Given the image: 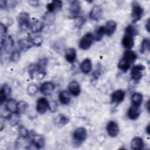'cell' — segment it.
<instances>
[{
  "label": "cell",
  "instance_id": "cell-21",
  "mask_svg": "<svg viewBox=\"0 0 150 150\" xmlns=\"http://www.w3.org/2000/svg\"><path fill=\"white\" fill-rule=\"evenodd\" d=\"M18 103L15 100L9 99L5 106L6 110L10 112L18 113Z\"/></svg>",
  "mask_w": 150,
  "mask_h": 150
},
{
  "label": "cell",
  "instance_id": "cell-9",
  "mask_svg": "<svg viewBox=\"0 0 150 150\" xmlns=\"http://www.w3.org/2000/svg\"><path fill=\"white\" fill-rule=\"evenodd\" d=\"M125 93L122 90H117L114 91L111 96V102L112 104H118L121 103L125 98Z\"/></svg>",
  "mask_w": 150,
  "mask_h": 150
},
{
  "label": "cell",
  "instance_id": "cell-26",
  "mask_svg": "<svg viewBox=\"0 0 150 150\" xmlns=\"http://www.w3.org/2000/svg\"><path fill=\"white\" fill-rule=\"evenodd\" d=\"M45 24L43 22L40 21H35L32 23L30 26L31 31L33 33H39L42 30Z\"/></svg>",
  "mask_w": 150,
  "mask_h": 150
},
{
  "label": "cell",
  "instance_id": "cell-37",
  "mask_svg": "<svg viewBox=\"0 0 150 150\" xmlns=\"http://www.w3.org/2000/svg\"><path fill=\"white\" fill-rule=\"evenodd\" d=\"M69 118L68 117L66 116L65 115L63 114H60L59 117L57 122L62 125H64L67 124L69 122Z\"/></svg>",
  "mask_w": 150,
  "mask_h": 150
},
{
  "label": "cell",
  "instance_id": "cell-4",
  "mask_svg": "<svg viewBox=\"0 0 150 150\" xmlns=\"http://www.w3.org/2000/svg\"><path fill=\"white\" fill-rule=\"evenodd\" d=\"M93 35L90 32H87L80 39L79 45V47L82 50L88 49L91 47L93 42Z\"/></svg>",
  "mask_w": 150,
  "mask_h": 150
},
{
  "label": "cell",
  "instance_id": "cell-41",
  "mask_svg": "<svg viewBox=\"0 0 150 150\" xmlns=\"http://www.w3.org/2000/svg\"><path fill=\"white\" fill-rule=\"evenodd\" d=\"M85 19L83 18H79L77 19V21L76 22V26L79 28H80L85 23Z\"/></svg>",
  "mask_w": 150,
  "mask_h": 150
},
{
  "label": "cell",
  "instance_id": "cell-45",
  "mask_svg": "<svg viewBox=\"0 0 150 150\" xmlns=\"http://www.w3.org/2000/svg\"><path fill=\"white\" fill-rule=\"evenodd\" d=\"M149 23H150V21H149V19H148L146 23H145V29L146 30H147L148 32H149Z\"/></svg>",
  "mask_w": 150,
  "mask_h": 150
},
{
  "label": "cell",
  "instance_id": "cell-44",
  "mask_svg": "<svg viewBox=\"0 0 150 150\" xmlns=\"http://www.w3.org/2000/svg\"><path fill=\"white\" fill-rule=\"evenodd\" d=\"M28 2L30 4V5H32L33 6H38L39 5V1H36V0L29 1Z\"/></svg>",
  "mask_w": 150,
  "mask_h": 150
},
{
  "label": "cell",
  "instance_id": "cell-19",
  "mask_svg": "<svg viewBox=\"0 0 150 150\" xmlns=\"http://www.w3.org/2000/svg\"><path fill=\"white\" fill-rule=\"evenodd\" d=\"M18 45L21 50L26 51L32 46L33 43L31 40V39L24 38L19 40Z\"/></svg>",
  "mask_w": 150,
  "mask_h": 150
},
{
  "label": "cell",
  "instance_id": "cell-17",
  "mask_svg": "<svg viewBox=\"0 0 150 150\" xmlns=\"http://www.w3.org/2000/svg\"><path fill=\"white\" fill-rule=\"evenodd\" d=\"M62 2L61 1H53L52 2L47 4L46 8L47 12L51 13H54L62 9Z\"/></svg>",
  "mask_w": 150,
  "mask_h": 150
},
{
  "label": "cell",
  "instance_id": "cell-22",
  "mask_svg": "<svg viewBox=\"0 0 150 150\" xmlns=\"http://www.w3.org/2000/svg\"><path fill=\"white\" fill-rule=\"evenodd\" d=\"M76 50L74 48L68 49L65 53V59L70 63L74 62L76 59Z\"/></svg>",
  "mask_w": 150,
  "mask_h": 150
},
{
  "label": "cell",
  "instance_id": "cell-36",
  "mask_svg": "<svg viewBox=\"0 0 150 150\" xmlns=\"http://www.w3.org/2000/svg\"><path fill=\"white\" fill-rule=\"evenodd\" d=\"M38 90V86L35 84H31L28 87V93L30 96L35 95Z\"/></svg>",
  "mask_w": 150,
  "mask_h": 150
},
{
  "label": "cell",
  "instance_id": "cell-29",
  "mask_svg": "<svg viewBox=\"0 0 150 150\" xmlns=\"http://www.w3.org/2000/svg\"><path fill=\"white\" fill-rule=\"evenodd\" d=\"M123 57L126 59L127 60H128L132 64L137 59V55L134 51L131 50H127L125 51V52L124 53Z\"/></svg>",
  "mask_w": 150,
  "mask_h": 150
},
{
  "label": "cell",
  "instance_id": "cell-33",
  "mask_svg": "<svg viewBox=\"0 0 150 150\" xmlns=\"http://www.w3.org/2000/svg\"><path fill=\"white\" fill-rule=\"evenodd\" d=\"M8 28L3 23L0 24V32H1V43H3L6 39V35L7 33Z\"/></svg>",
  "mask_w": 150,
  "mask_h": 150
},
{
  "label": "cell",
  "instance_id": "cell-3",
  "mask_svg": "<svg viewBox=\"0 0 150 150\" xmlns=\"http://www.w3.org/2000/svg\"><path fill=\"white\" fill-rule=\"evenodd\" d=\"M19 29L22 31H26L29 26V16L26 12L20 13L17 18Z\"/></svg>",
  "mask_w": 150,
  "mask_h": 150
},
{
  "label": "cell",
  "instance_id": "cell-24",
  "mask_svg": "<svg viewBox=\"0 0 150 150\" xmlns=\"http://www.w3.org/2000/svg\"><path fill=\"white\" fill-rule=\"evenodd\" d=\"M59 100L63 105L68 104L70 101V96L69 93L66 90L60 91L59 94Z\"/></svg>",
  "mask_w": 150,
  "mask_h": 150
},
{
  "label": "cell",
  "instance_id": "cell-11",
  "mask_svg": "<svg viewBox=\"0 0 150 150\" xmlns=\"http://www.w3.org/2000/svg\"><path fill=\"white\" fill-rule=\"evenodd\" d=\"M54 90V84L50 81H45L43 83L40 87V92L45 96L50 95Z\"/></svg>",
  "mask_w": 150,
  "mask_h": 150
},
{
  "label": "cell",
  "instance_id": "cell-28",
  "mask_svg": "<svg viewBox=\"0 0 150 150\" xmlns=\"http://www.w3.org/2000/svg\"><path fill=\"white\" fill-rule=\"evenodd\" d=\"M105 34V29H104V26H101L98 27L94 33L93 37L94 39H95L96 41H100L104 35Z\"/></svg>",
  "mask_w": 150,
  "mask_h": 150
},
{
  "label": "cell",
  "instance_id": "cell-47",
  "mask_svg": "<svg viewBox=\"0 0 150 150\" xmlns=\"http://www.w3.org/2000/svg\"><path fill=\"white\" fill-rule=\"evenodd\" d=\"M147 109H148V110L149 111V101L147 102Z\"/></svg>",
  "mask_w": 150,
  "mask_h": 150
},
{
  "label": "cell",
  "instance_id": "cell-12",
  "mask_svg": "<svg viewBox=\"0 0 150 150\" xmlns=\"http://www.w3.org/2000/svg\"><path fill=\"white\" fill-rule=\"evenodd\" d=\"M103 13V9L100 5H94L89 13V16L91 19L94 21H98Z\"/></svg>",
  "mask_w": 150,
  "mask_h": 150
},
{
  "label": "cell",
  "instance_id": "cell-35",
  "mask_svg": "<svg viewBox=\"0 0 150 150\" xmlns=\"http://www.w3.org/2000/svg\"><path fill=\"white\" fill-rule=\"evenodd\" d=\"M125 32L129 33L135 36L136 35L138 34V31L137 28L136 27H135L134 25H129L126 27V28L125 29Z\"/></svg>",
  "mask_w": 150,
  "mask_h": 150
},
{
  "label": "cell",
  "instance_id": "cell-27",
  "mask_svg": "<svg viewBox=\"0 0 150 150\" xmlns=\"http://www.w3.org/2000/svg\"><path fill=\"white\" fill-rule=\"evenodd\" d=\"M143 96L140 93H135L132 95L131 102L133 105L139 107L142 103Z\"/></svg>",
  "mask_w": 150,
  "mask_h": 150
},
{
  "label": "cell",
  "instance_id": "cell-15",
  "mask_svg": "<svg viewBox=\"0 0 150 150\" xmlns=\"http://www.w3.org/2000/svg\"><path fill=\"white\" fill-rule=\"evenodd\" d=\"M10 93L11 88L7 84H4L0 90V103L1 105L6 100Z\"/></svg>",
  "mask_w": 150,
  "mask_h": 150
},
{
  "label": "cell",
  "instance_id": "cell-16",
  "mask_svg": "<svg viewBox=\"0 0 150 150\" xmlns=\"http://www.w3.org/2000/svg\"><path fill=\"white\" fill-rule=\"evenodd\" d=\"M139 107L132 105L129 108L127 111V116L131 120H135L137 119L141 114Z\"/></svg>",
  "mask_w": 150,
  "mask_h": 150
},
{
  "label": "cell",
  "instance_id": "cell-46",
  "mask_svg": "<svg viewBox=\"0 0 150 150\" xmlns=\"http://www.w3.org/2000/svg\"><path fill=\"white\" fill-rule=\"evenodd\" d=\"M145 131H146V132L147 133V134H149V124H148L146 127V128H145Z\"/></svg>",
  "mask_w": 150,
  "mask_h": 150
},
{
  "label": "cell",
  "instance_id": "cell-34",
  "mask_svg": "<svg viewBox=\"0 0 150 150\" xmlns=\"http://www.w3.org/2000/svg\"><path fill=\"white\" fill-rule=\"evenodd\" d=\"M19 134L23 138H27L29 135L28 130L22 125H20L19 127Z\"/></svg>",
  "mask_w": 150,
  "mask_h": 150
},
{
  "label": "cell",
  "instance_id": "cell-1",
  "mask_svg": "<svg viewBox=\"0 0 150 150\" xmlns=\"http://www.w3.org/2000/svg\"><path fill=\"white\" fill-rule=\"evenodd\" d=\"M87 135L85 128L80 127L76 128L72 135L73 142L76 145H80L86 139Z\"/></svg>",
  "mask_w": 150,
  "mask_h": 150
},
{
  "label": "cell",
  "instance_id": "cell-13",
  "mask_svg": "<svg viewBox=\"0 0 150 150\" xmlns=\"http://www.w3.org/2000/svg\"><path fill=\"white\" fill-rule=\"evenodd\" d=\"M117 24V23L112 20L108 21L105 26H104L105 29V34L108 36H112L116 30Z\"/></svg>",
  "mask_w": 150,
  "mask_h": 150
},
{
  "label": "cell",
  "instance_id": "cell-14",
  "mask_svg": "<svg viewBox=\"0 0 150 150\" xmlns=\"http://www.w3.org/2000/svg\"><path fill=\"white\" fill-rule=\"evenodd\" d=\"M68 89L69 93L75 97L78 96L81 92L80 86L79 83L76 80H73L69 84Z\"/></svg>",
  "mask_w": 150,
  "mask_h": 150
},
{
  "label": "cell",
  "instance_id": "cell-8",
  "mask_svg": "<svg viewBox=\"0 0 150 150\" xmlns=\"http://www.w3.org/2000/svg\"><path fill=\"white\" fill-rule=\"evenodd\" d=\"M108 134L111 137H115L119 133V127L114 121H110L106 127Z\"/></svg>",
  "mask_w": 150,
  "mask_h": 150
},
{
  "label": "cell",
  "instance_id": "cell-10",
  "mask_svg": "<svg viewBox=\"0 0 150 150\" xmlns=\"http://www.w3.org/2000/svg\"><path fill=\"white\" fill-rule=\"evenodd\" d=\"M134 35L129 33L125 32V35L122 40V46L127 49L130 50L134 45Z\"/></svg>",
  "mask_w": 150,
  "mask_h": 150
},
{
  "label": "cell",
  "instance_id": "cell-32",
  "mask_svg": "<svg viewBox=\"0 0 150 150\" xmlns=\"http://www.w3.org/2000/svg\"><path fill=\"white\" fill-rule=\"evenodd\" d=\"M28 104L25 101H21L18 103V113L21 114L24 113L28 109Z\"/></svg>",
  "mask_w": 150,
  "mask_h": 150
},
{
  "label": "cell",
  "instance_id": "cell-31",
  "mask_svg": "<svg viewBox=\"0 0 150 150\" xmlns=\"http://www.w3.org/2000/svg\"><path fill=\"white\" fill-rule=\"evenodd\" d=\"M149 50V39L148 38H145L142 40L141 46H140V52L141 53H145Z\"/></svg>",
  "mask_w": 150,
  "mask_h": 150
},
{
  "label": "cell",
  "instance_id": "cell-18",
  "mask_svg": "<svg viewBox=\"0 0 150 150\" xmlns=\"http://www.w3.org/2000/svg\"><path fill=\"white\" fill-rule=\"evenodd\" d=\"M81 71L84 74H88L92 70L93 65L91 60L88 58H86L83 60L80 65Z\"/></svg>",
  "mask_w": 150,
  "mask_h": 150
},
{
  "label": "cell",
  "instance_id": "cell-6",
  "mask_svg": "<svg viewBox=\"0 0 150 150\" xmlns=\"http://www.w3.org/2000/svg\"><path fill=\"white\" fill-rule=\"evenodd\" d=\"M45 144V139L43 136L35 134L31 135L30 146H33L36 149H40L44 146Z\"/></svg>",
  "mask_w": 150,
  "mask_h": 150
},
{
  "label": "cell",
  "instance_id": "cell-7",
  "mask_svg": "<svg viewBox=\"0 0 150 150\" xmlns=\"http://www.w3.org/2000/svg\"><path fill=\"white\" fill-rule=\"evenodd\" d=\"M36 111L40 114H43L46 112L49 107V103L47 99L45 97L39 98L36 103Z\"/></svg>",
  "mask_w": 150,
  "mask_h": 150
},
{
  "label": "cell",
  "instance_id": "cell-23",
  "mask_svg": "<svg viewBox=\"0 0 150 150\" xmlns=\"http://www.w3.org/2000/svg\"><path fill=\"white\" fill-rule=\"evenodd\" d=\"M70 12L71 15H77L80 13L81 11L80 3L78 1H73L70 3L69 6Z\"/></svg>",
  "mask_w": 150,
  "mask_h": 150
},
{
  "label": "cell",
  "instance_id": "cell-39",
  "mask_svg": "<svg viewBox=\"0 0 150 150\" xmlns=\"http://www.w3.org/2000/svg\"><path fill=\"white\" fill-rule=\"evenodd\" d=\"M19 114L18 113H14L13 115L10 116V121L12 125H16L18 123L19 119Z\"/></svg>",
  "mask_w": 150,
  "mask_h": 150
},
{
  "label": "cell",
  "instance_id": "cell-43",
  "mask_svg": "<svg viewBox=\"0 0 150 150\" xmlns=\"http://www.w3.org/2000/svg\"><path fill=\"white\" fill-rule=\"evenodd\" d=\"M8 6V2L6 1H0V7L1 9H7Z\"/></svg>",
  "mask_w": 150,
  "mask_h": 150
},
{
  "label": "cell",
  "instance_id": "cell-42",
  "mask_svg": "<svg viewBox=\"0 0 150 150\" xmlns=\"http://www.w3.org/2000/svg\"><path fill=\"white\" fill-rule=\"evenodd\" d=\"M57 103L56 101H52L50 104H49V108H50L51 111L54 112L57 110Z\"/></svg>",
  "mask_w": 150,
  "mask_h": 150
},
{
  "label": "cell",
  "instance_id": "cell-25",
  "mask_svg": "<svg viewBox=\"0 0 150 150\" xmlns=\"http://www.w3.org/2000/svg\"><path fill=\"white\" fill-rule=\"evenodd\" d=\"M131 64V63L128 60H127L126 59L122 57V58L119 61L117 66L120 70L125 73L130 68Z\"/></svg>",
  "mask_w": 150,
  "mask_h": 150
},
{
  "label": "cell",
  "instance_id": "cell-30",
  "mask_svg": "<svg viewBox=\"0 0 150 150\" xmlns=\"http://www.w3.org/2000/svg\"><path fill=\"white\" fill-rule=\"evenodd\" d=\"M55 18L54 14L53 13L47 12L43 16V21L44 24H52Z\"/></svg>",
  "mask_w": 150,
  "mask_h": 150
},
{
  "label": "cell",
  "instance_id": "cell-5",
  "mask_svg": "<svg viewBox=\"0 0 150 150\" xmlns=\"http://www.w3.org/2000/svg\"><path fill=\"white\" fill-rule=\"evenodd\" d=\"M145 67L142 64H137L134 66L131 71V77L135 81L140 80L143 76V72Z\"/></svg>",
  "mask_w": 150,
  "mask_h": 150
},
{
  "label": "cell",
  "instance_id": "cell-20",
  "mask_svg": "<svg viewBox=\"0 0 150 150\" xmlns=\"http://www.w3.org/2000/svg\"><path fill=\"white\" fill-rule=\"evenodd\" d=\"M131 147L134 150H140L144 147V141L143 139L139 137H136L134 138L131 143Z\"/></svg>",
  "mask_w": 150,
  "mask_h": 150
},
{
  "label": "cell",
  "instance_id": "cell-40",
  "mask_svg": "<svg viewBox=\"0 0 150 150\" xmlns=\"http://www.w3.org/2000/svg\"><path fill=\"white\" fill-rule=\"evenodd\" d=\"M31 40L32 42L33 45L36 46H39L41 45V44L42 43V38L40 36H38L36 37H34L33 38L31 39Z\"/></svg>",
  "mask_w": 150,
  "mask_h": 150
},
{
  "label": "cell",
  "instance_id": "cell-38",
  "mask_svg": "<svg viewBox=\"0 0 150 150\" xmlns=\"http://www.w3.org/2000/svg\"><path fill=\"white\" fill-rule=\"evenodd\" d=\"M21 53L18 50H15L12 52L9 56V60L12 62H15L18 61L20 57Z\"/></svg>",
  "mask_w": 150,
  "mask_h": 150
},
{
  "label": "cell",
  "instance_id": "cell-2",
  "mask_svg": "<svg viewBox=\"0 0 150 150\" xmlns=\"http://www.w3.org/2000/svg\"><path fill=\"white\" fill-rule=\"evenodd\" d=\"M144 13V9L137 2H133L132 3V13L131 17L134 23H136L139 21Z\"/></svg>",
  "mask_w": 150,
  "mask_h": 150
}]
</instances>
